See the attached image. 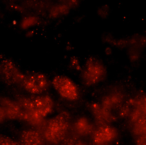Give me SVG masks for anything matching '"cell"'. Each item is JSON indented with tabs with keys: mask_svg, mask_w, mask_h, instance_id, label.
<instances>
[{
	"mask_svg": "<svg viewBox=\"0 0 146 145\" xmlns=\"http://www.w3.org/2000/svg\"><path fill=\"white\" fill-rule=\"evenodd\" d=\"M19 103L22 109L21 120L34 126L41 123L54 108L52 99L47 95L22 99Z\"/></svg>",
	"mask_w": 146,
	"mask_h": 145,
	"instance_id": "1",
	"label": "cell"
},
{
	"mask_svg": "<svg viewBox=\"0 0 146 145\" xmlns=\"http://www.w3.org/2000/svg\"><path fill=\"white\" fill-rule=\"evenodd\" d=\"M70 124V115L66 112L60 113L49 121L44 130V137L51 143H60L64 140Z\"/></svg>",
	"mask_w": 146,
	"mask_h": 145,
	"instance_id": "2",
	"label": "cell"
},
{
	"mask_svg": "<svg viewBox=\"0 0 146 145\" xmlns=\"http://www.w3.org/2000/svg\"><path fill=\"white\" fill-rule=\"evenodd\" d=\"M105 73V68L101 62L95 58H91L85 64L82 77L86 85H94L103 79Z\"/></svg>",
	"mask_w": 146,
	"mask_h": 145,
	"instance_id": "3",
	"label": "cell"
},
{
	"mask_svg": "<svg viewBox=\"0 0 146 145\" xmlns=\"http://www.w3.org/2000/svg\"><path fill=\"white\" fill-rule=\"evenodd\" d=\"M22 83L27 92L34 95L42 93L49 85L46 77L42 73L37 72L24 75Z\"/></svg>",
	"mask_w": 146,
	"mask_h": 145,
	"instance_id": "4",
	"label": "cell"
},
{
	"mask_svg": "<svg viewBox=\"0 0 146 145\" xmlns=\"http://www.w3.org/2000/svg\"><path fill=\"white\" fill-rule=\"evenodd\" d=\"M52 84L55 90L63 98L71 101L78 99V89L70 78L63 75H58L54 78Z\"/></svg>",
	"mask_w": 146,
	"mask_h": 145,
	"instance_id": "5",
	"label": "cell"
},
{
	"mask_svg": "<svg viewBox=\"0 0 146 145\" xmlns=\"http://www.w3.org/2000/svg\"><path fill=\"white\" fill-rule=\"evenodd\" d=\"M0 73L3 80L9 84L22 82L24 75L21 73L15 64L10 60H3L0 66Z\"/></svg>",
	"mask_w": 146,
	"mask_h": 145,
	"instance_id": "6",
	"label": "cell"
},
{
	"mask_svg": "<svg viewBox=\"0 0 146 145\" xmlns=\"http://www.w3.org/2000/svg\"><path fill=\"white\" fill-rule=\"evenodd\" d=\"M117 132L116 128L110 125H102L93 135V142L95 145H106L116 138Z\"/></svg>",
	"mask_w": 146,
	"mask_h": 145,
	"instance_id": "7",
	"label": "cell"
},
{
	"mask_svg": "<svg viewBox=\"0 0 146 145\" xmlns=\"http://www.w3.org/2000/svg\"><path fill=\"white\" fill-rule=\"evenodd\" d=\"M0 107L3 109L7 119L21 120L22 109L18 102L5 97H0Z\"/></svg>",
	"mask_w": 146,
	"mask_h": 145,
	"instance_id": "8",
	"label": "cell"
},
{
	"mask_svg": "<svg viewBox=\"0 0 146 145\" xmlns=\"http://www.w3.org/2000/svg\"><path fill=\"white\" fill-rule=\"evenodd\" d=\"M20 145H42V138L38 131L32 129L23 130L20 135Z\"/></svg>",
	"mask_w": 146,
	"mask_h": 145,
	"instance_id": "9",
	"label": "cell"
},
{
	"mask_svg": "<svg viewBox=\"0 0 146 145\" xmlns=\"http://www.w3.org/2000/svg\"><path fill=\"white\" fill-rule=\"evenodd\" d=\"M75 130L80 135H87L93 132V127L89 120L86 117L78 119L75 124Z\"/></svg>",
	"mask_w": 146,
	"mask_h": 145,
	"instance_id": "10",
	"label": "cell"
},
{
	"mask_svg": "<svg viewBox=\"0 0 146 145\" xmlns=\"http://www.w3.org/2000/svg\"><path fill=\"white\" fill-rule=\"evenodd\" d=\"M62 145H86V144L77 137H71L65 139L62 141Z\"/></svg>",
	"mask_w": 146,
	"mask_h": 145,
	"instance_id": "11",
	"label": "cell"
},
{
	"mask_svg": "<svg viewBox=\"0 0 146 145\" xmlns=\"http://www.w3.org/2000/svg\"><path fill=\"white\" fill-rule=\"evenodd\" d=\"M0 145H20L10 137L0 134Z\"/></svg>",
	"mask_w": 146,
	"mask_h": 145,
	"instance_id": "12",
	"label": "cell"
},
{
	"mask_svg": "<svg viewBox=\"0 0 146 145\" xmlns=\"http://www.w3.org/2000/svg\"><path fill=\"white\" fill-rule=\"evenodd\" d=\"M136 143V145H146V134L138 137Z\"/></svg>",
	"mask_w": 146,
	"mask_h": 145,
	"instance_id": "13",
	"label": "cell"
},
{
	"mask_svg": "<svg viewBox=\"0 0 146 145\" xmlns=\"http://www.w3.org/2000/svg\"><path fill=\"white\" fill-rule=\"evenodd\" d=\"M7 119L5 113L3 111V109L0 107V124L2 123Z\"/></svg>",
	"mask_w": 146,
	"mask_h": 145,
	"instance_id": "14",
	"label": "cell"
}]
</instances>
